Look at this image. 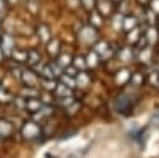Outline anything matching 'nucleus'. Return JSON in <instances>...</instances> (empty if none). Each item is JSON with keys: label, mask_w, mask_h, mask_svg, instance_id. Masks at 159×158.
I'll return each mask as SVG.
<instances>
[{"label": "nucleus", "mask_w": 159, "mask_h": 158, "mask_svg": "<svg viewBox=\"0 0 159 158\" xmlns=\"http://www.w3.org/2000/svg\"><path fill=\"white\" fill-rule=\"evenodd\" d=\"M81 3H83V7L84 8H88V10H92V8H94V0H81Z\"/></svg>", "instance_id": "1"}, {"label": "nucleus", "mask_w": 159, "mask_h": 158, "mask_svg": "<svg viewBox=\"0 0 159 158\" xmlns=\"http://www.w3.org/2000/svg\"><path fill=\"white\" fill-rule=\"evenodd\" d=\"M100 10H102L103 13H108V11H110V5H108V3H100Z\"/></svg>", "instance_id": "2"}, {"label": "nucleus", "mask_w": 159, "mask_h": 158, "mask_svg": "<svg viewBox=\"0 0 159 158\" xmlns=\"http://www.w3.org/2000/svg\"><path fill=\"white\" fill-rule=\"evenodd\" d=\"M3 8V0H0V10Z\"/></svg>", "instance_id": "3"}]
</instances>
